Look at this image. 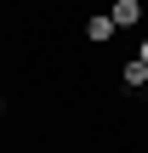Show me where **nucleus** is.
<instances>
[{
    "instance_id": "2",
    "label": "nucleus",
    "mask_w": 148,
    "mask_h": 153,
    "mask_svg": "<svg viewBox=\"0 0 148 153\" xmlns=\"http://www.w3.org/2000/svg\"><path fill=\"white\" fill-rule=\"evenodd\" d=\"M120 85H125V91H143V85H148V68L137 62V57H131V62L120 68Z\"/></svg>"
},
{
    "instance_id": "4",
    "label": "nucleus",
    "mask_w": 148,
    "mask_h": 153,
    "mask_svg": "<svg viewBox=\"0 0 148 153\" xmlns=\"http://www.w3.org/2000/svg\"><path fill=\"white\" fill-rule=\"evenodd\" d=\"M137 62H143V68H148V40H143V51H137Z\"/></svg>"
},
{
    "instance_id": "3",
    "label": "nucleus",
    "mask_w": 148,
    "mask_h": 153,
    "mask_svg": "<svg viewBox=\"0 0 148 153\" xmlns=\"http://www.w3.org/2000/svg\"><path fill=\"white\" fill-rule=\"evenodd\" d=\"M86 40H91V45L114 40V17H91V23H86Z\"/></svg>"
},
{
    "instance_id": "1",
    "label": "nucleus",
    "mask_w": 148,
    "mask_h": 153,
    "mask_svg": "<svg viewBox=\"0 0 148 153\" xmlns=\"http://www.w3.org/2000/svg\"><path fill=\"white\" fill-rule=\"evenodd\" d=\"M108 17H114V28H137V23H143V6H137V0H120Z\"/></svg>"
}]
</instances>
